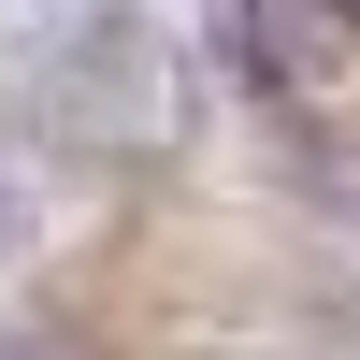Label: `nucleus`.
I'll return each instance as SVG.
<instances>
[{
  "label": "nucleus",
  "mask_w": 360,
  "mask_h": 360,
  "mask_svg": "<svg viewBox=\"0 0 360 360\" xmlns=\"http://www.w3.org/2000/svg\"><path fill=\"white\" fill-rule=\"evenodd\" d=\"M332 15H346V29H360V0H332Z\"/></svg>",
  "instance_id": "f257e3e1"
}]
</instances>
